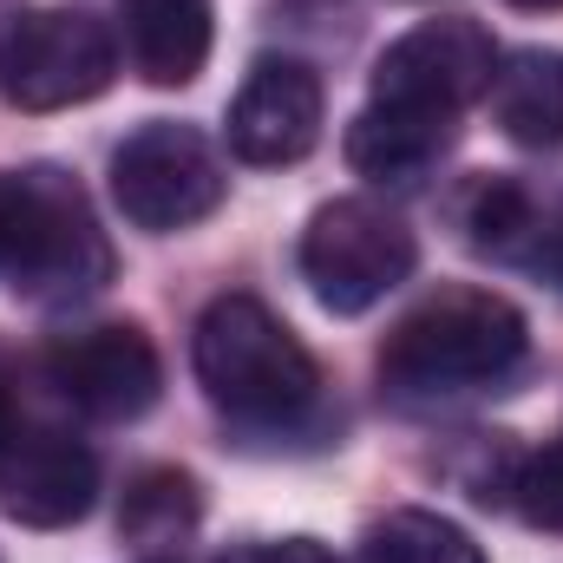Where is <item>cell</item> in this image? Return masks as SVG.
I'll list each match as a JSON object with an SVG mask.
<instances>
[{
	"label": "cell",
	"instance_id": "1",
	"mask_svg": "<svg viewBox=\"0 0 563 563\" xmlns=\"http://www.w3.org/2000/svg\"><path fill=\"white\" fill-rule=\"evenodd\" d=\"M531 347L525 314L498 288H439L380 341V380L407 400L498 387Z\"/></svg>",
	"mask_w": 563,
	"mask_h": 563
},
{
	"label": "cell",
	"instance_id": "2",
	"mask_svg": "<svg viewBox=\"0 0 563 563\" xmlns=\"http://www.w3.org/2000/svg\"><path fill=\"white\" fill-rule=\"evenodd\" d=\"M0 276L33 308H73L112 282V243L66 170L26 164L0 177Z\"/></svg>",
	"mask_w": 563,
	"mask_h": 563
},
{
	"label": "cell",
	"instance_id": "3",
	"mask_svg": "<svg viewBox=\"0 0 563 563\" xmlns=\"http://www.w3.org/2000/svg\"><path fill=\"white\" fill-rule=\"evenodd\" d=\"M190 361H197L210 407L243 426H295L321 394L314 354L256 295H217L197 321Z\"/></svg>",
	"mask_w": 563,
	"mask_h": 563
},
{
	"label": "cell",
	"instance_id": "4",
	"mask_svg": "<svg viewBox=\"0 0 563 563\" xmlns=\"http://www.w3.org/2000/svg\"><path fill=\"white\" fill-rule=\"evenodd\" d=\"M119 79V40L86 7H26L0 26V99L13 112H66Z\"/></svg>",
	"mask_w": 563,
	"mask_h": 563
},
{
	"label": "cell",
	"instance_id": "5",
	"mask_svg": "<svg viewBox=\"0 0 563 563\" xmlns=\"http://www.w3.org/2000/svg\"><path fill=\"white\" fill-rule=\"evenodd\" d=\"M420 243L407 217H394L374 197H334L301 230V282L328 314H367L380 295L413 276Z\"/></svg>",
	"mask_w": 563,
	"mask_h": 563
},
{
	"label": "cell",
	"instance_id": "6",
	"mask_svg": "<svg viewBox=\"0 0 563 563\" xmlns=\"http://www.w3.org/2000/svg\"><path fill=\"white\" fill-rule=\"evenodd\" d=\"M492 73H498V46H492V33L478 20H465V13L420 20L413 33H400L374 59L367 106H387V112H407V119L459 132V112L492 92Z\"/></svg>",
	"mask_w": 563,
	"mask_h": 563
},
{
	"label": "cell",
	"instance_id": "7",
	"mask_svg": "<svg viewBox=\"0 0 563 563\" xmlns=\"http://www.w3.org/2000/svg\"><path fill=\"white\" fill-rule=\"evenodd\" d=\"M223 190H230L223 157L210 151V139L197 125L151 119V125H139L132 139L112 151V197L151 236L203 223L223 203Z\"/></svg>",
	"mask_w": 563,
	"mask_h": 563
},
{
	"label": "cell",
	"instance_id": "8",
	"mask_svg": "<svg viewBox=\"0 0 563 563\" xmlns=\"http://www.w3.org/2000/svg\"><path fill=\"white\" fill-rule=\"evenodd\" d=\"M46 380H53L59 400L79 407L86 420H139V413L157 407L164 361H157V347H151L144 328L106 321V328H79V334L53 341Z\"/></svg>",
	"mask_w": 563,
	"mask_h": 563
},
{
	"label": "cell",
	"instance_id": "9",
	"mask_svg": "<svg viewBox=\"0 0 563 563\" xmlns=\"http://www.w3.org/2000/svg\"><path fill=\"white\" fill-rule=\"evenodd\" d=\"M99 498V459L86 439L59 432V426H26L13 432L7 459H0V505L13 525L26 531H59L79 525Z\"/></svg>",
	"mask_w": 563,
	"mask_h": 563
},
{
	"label": "cell",
	"instance_id": "10",
	"mask_svg": "<svg viewBox=\"0 0 563 563\" xmlns=\"http://www.w3.org/2000/svg\"><path fill=\"white\" fill-rule=\"evenodd\" d=\"M321 139V79L301 59H256L230 99V151L243 164H295Z\"/></svg>",
	"mask_w": 563,
	"mask_h": 563
},
{
	"label": "cell",
	"instance_id": "11",
	"mask_svg": "<svg viewBox=\"0 0 563 563\" xmlns=\"http://www.w3.org/2000/svg\"><path fill=\"white\" fill-rule=\"evenodd\" d=\"M119 33H125V59L144 86H190L210 59L217 40V13L210 0H119Z\"/></svg>",
	"mask_w": 563,
	"mask_h": 563
},
{
	"label": "cell",
	"instance_id": "12",
	"mask_svg": "<svg viewBox=\"0 0 563 563\" xmlns=\"http://www.w3.org/2000/svg\"><path fill=\"white\" fill-rule=\"evenodd\" d=\"M485 99H492V119L511 144H531V151L563 144V53L525 46V53L498 59Z\"/></svg>",
	"mask_w": 563,
	"mask_h": 563
},
{
	"label": "cell",
	"instance_id": "13",
	"mask_svg": "<svg viewBox=\"0 0 563 563\" xmlns=\"http://www.w3.org/2000/svg\"><path fill=\"white\" fill-rule=\"evenodd\" d=\"M452 139H459L452 125H426V119H407V112L367 106L347 132V164L374 184H413L452 151Z\"/></svg>",
	"mask_w": 563,
	"mask_h": 563
},
{
	"label": "cell",
	"instance_id": "14",
	"mask_svg": "<svg viewBox=\"0 0 563 563\" xmlns=\"http://www.w3.org/2000/svg\"><path fill=\"white\" fill-rule=\"evenodd\" d=\"M203 518V498H197V478L177 472V465H144L139 478L125 485V505H119V531L144 544V551H170L197 531Z\"/></svg>",
	"mask_w": 563,
	"mask_h": 563
},
{
	"label": "cell",
	"instance_id": "15",
	"mask_svg": "<svg viewBox=\"0 0 563 563\" xmlns=\"http://www.w3.org/2000/svg\"><path fill=\"white\" fill-rule=\"evenodd\" d=\"M459 230H465V243L478 256L518 263L538 243V210H531L525 184H511V177H472L465 197H459Z\"/></svg>",
	"mask_w": 563,
	"mask_h": 563
},
{
	"label": "cell",
	"instance_id": "16",
	"mask_svg": "<svg viewBox=\"0 0 563 563\" xmlns=\"http://www.w3.org/2000/svg\"><path fill=\"white\" fill-rule=\"evenodd\" d=\"M361 563H485V551L439 511H387L367 525V544H361Z\"/></svg>",
	"mask_w": 563,
	"mask_h": 563
},
{
	"label": "cell",
	"instance_id": "17",
	"mask_svg": "<svg viewBox=\"0 0 563 563\" xmlns=\"http://www.w3.org/2000/svg\"><path fill=\"white\" fill-rule=\"evenodd\" d=\"M505 492H511V505H518V518H525L531 531H558L563 538V439L525 452Z\"/></svg>",
	"mask_w": 563,
	"mask_h": 563
},
{
	"label": "cell",
	"instance_id": "18",
	"mask_svg": "<svg viewBox=\"0 0 563 563\" xmlns=\"http://www.w3.org/2000/svg\"><path fill=\"white\" fill-rule=\"evenodd\" d=\"M217 563H341L321 538H276V544H243Z\"/></svg>",
	"mask_w": 563,
	"mask_h": 563
},
{
	"label": "cell",
	"instance_id": "19",
	"mask_svg": "<svg viewBox=\"0 0 563 563\" xmlns=\"http://www.w3.org/2000/svg\"><path fill=\"white\" fill-rule=\"evenodd\" d=\"M7 445H13V367L0 354V459H7Z\"/></svg>",
	"mask_w": 563,
	"mask_h": 563
},
{
	"label": "cell",
	"instance_id": "20",
	"mask_svg": "<svg viewBox=\"0 0 563 563\" xmlns=\"http://www.w3.org/2000/svg\"><path fill=\"white\" fill-rule=\"evenodd\" d=\"M551 263H558V276H563V223H558V236H551Z\"/></svg>",
	"mask_w": 563,
	"mask_h": 563
},
{
	"label": "cell",
	"instance_id": "21",
	"mask_svg": "<svg viewBox=\"0 0 563 563\" xmlns=\"http://www.w3.org/2000/svg\"><path fill=\"white\" fill-rule=\"evenodd\" d=\"M511 7H538L544 13V7H563V0H511Z\"/></svg>",
	"mask_w": 563,
	"mask_h": 563
}]
</instances>
